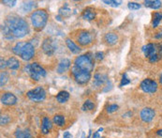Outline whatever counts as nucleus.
<instances>
[{
    "label": "nucleus",
    "mask_w": 162,
    "mask_h": 138,
    "mask_svg": "<svg viewBox=\"0 0 162 138\" xmlns=\"http://www.w3.org/2000/svg\"><path fill=\"white\" fill-rule=\"evenodd\" d=\"M4 24L9 29L13 39L23 38L29 33V26L27 22L16 15L8 16Z\"/></svg>",
    "instance_id": "1"
},
{
    "label": "nucleus",
    "mask_w": 162,
    "mask_h": 138,
    "mask_svg": "<svg viewBox=\"0 0 162 138\" xmlns=\"http://www.w3.org/2000/svg\"><path fill=\"white\" fill-rule=\"evenodd\" d=\"M12 52L23 60L29 61L35 56V47L31 42H17L12 48Z\"/></svg>",
    "instance_id": "2"
},
{
    "label": "nucleus",
    "mask_w": 162,
    "mask_h": 138,
    "mask_svg": "<svg viewBox=\"0 0 162 138\" xmlns=\"http://www.w3.org/2000/svg\"><path fill=\"white\" fill-rule=\"evenodd\" d=\"M48 18V13L44 9H37L30 16L31 23L34 28L37 30H41L44 28V26L47 24Z\"/></svg>",
    "instance_id": "3"
},
{
    "label": "nucleus",
    "mask_w": 162,
    "mask_h": 138,
    "mask_svg": "<svg viewBox=\"0 0 162 138\" xmlns=\"http://www.w3.org/2000/svg\"><path fill=\"white\" fill-rule=\"evenodd\" d=\"M73 66L76 67L79 70L89 72H91L94 70V60L93 56H91V54H85L82 55L74 60Z\"/></svg>",
    "instance_id": "4"
},
{
    "label": "nucleus",
    "mask_w": 162,
    "mask_h": 138,
    "mask_svg": "<svg viewBox=\"0 0 162 138\" xmlns=\"http://www.w3.org/2000/svg\"><path fill=\"white\" fill-rule=\"evenodd\" d=\"M24 71L30 75L34 81H39L41 78L46 76V71L37 62L27 65L24 68Z\"/></svg>",
    "instance_id": "5"
},
{
    "label": "nucleus",
    "mask_w": 162,
    "mask_h": 138,
    "mask_svg": "<svg viewBox=\"0 0 162 138\" xmlns=\"http://www.w3.org/2000/svg\"><path fill=\"white\" fill-rule=\"evenodd\" d=\"M71 73H72L75 81L80 85H85L91 79V72L79 70L74 66H72V68H71Z\"/></svg>",
    "instance_id": "6"
},
{
    "label": "nucleus",
    "mask_w": 162,
    "mask_h": 138,
    "mask_svg": "<svg viewBox=\"0 0 162 138\" xmlns=\"http://www.w3.org/2000/svg\"><path fill=\"white\" fill-rule=\"evenodd\" d=\"M26 95L29 98V100H31L32 102L38 103V102H42L46 98V91L44 90L43 88L38 87L29 90Z\"/></svg>",
    "instance_id": "7"
},
{
    "label": "nucleus",
    "mask_w": 162,
    "mask_h": 138,
    "mask_svg": "<svg viewBox=\"0 0 162 138\" xmlns=\"http://www.w3.org/2000/svg\"><path fill=\"white\" fill-rule=\"evenodd\" d=\"M141 89L145 93H155L158 90V83L150 78L144 79L141 83Z\"/></svg>",
    "instance_id": "8"
},
{
    "label": "nucleus",
    "mask_w": 162,
    "mask_h": 138,
    "mask_svg": "<svg viewBox=\"0 0 162 138\" xmlns=\"http://www.w3.org/2000/svg\"><path fill=\"white\" fill-rule=\"evenodd\" d=\"M42 50L47 56L53 55L55 51V44L51 38H46L42 42Z\"/></svg>",
    "instance_id": "9"
},
{
    "label": "nucleus",
    "mask_w": 162,
    "mask_h": 138,
    "mask_svg": "<svg viewBox=\"0 0 162 138\" xmlns=\"http://www.w3.org/2000/svg\"><path fill=\"white\" fill-rule=\"evenodd\" d=\"M155 116H156V112L154 111V109H152L150 107L144 108L140 114V117L144 122H151L154 119Z\"/></svg>",
    "instance_id": "10"
},
{
    "label": "nucleus",
    "mask_w": 162,
    "mask_h": 138,
    "mask_svg": "<svg viewBox=\"0 0 162 138\" xmlns=\"http://www.w3.org/2000/svg\"><path fill=\"white\" fill-rule=\"evenodd\" d=\"M78 42L83 45V46H86L88 44H90L92 42V36L88 31H82L78 38H77Z\"/></svg>",
    "instance_id": "11"
},
{
    "label": "nucleus",
    "mask_w": 162,
    "mask_h": 138,
    "mask_svg": "<svg viewBox=\"0 0 162 138\" xmlns=\"http://www.w3.org/2000/svg\"><path fill=\"white\" fill-rule=\"evenodd\" d=\"M1 103L4 105H14L17 103V98L10 92H6L1 97Z\"/></svg>",
    "instance_id": "12"
},
{
    "label": "nucleus",
    "mask_w": 162,
    "mask_h": 138,
    "mask_svg": "<svg viewBox=\"0 0 162 138\" xmlns=\"http://www.w3.org/2000/svg\"><path fill=\"white\" fill-rule=\"evenodd\" d=\"M143 52H144V56L148 58H150L151 56H153L157 53H160L158 50L157 44H153V43H148V44L144 45L143 47Z\"/></svg>",
    "instance_id": "13"
},
{
    "label": "nucleus",
    "mask_w": 162,
    "mask_h": 138,
    "mask_svg": "<svg viewBox=\"0 0 162 138\" xmlns=\"http://www.w3.org/2000/svg\"><path fill=\"white\" fill-rule=\"evenodd\" d=\"M70 65H71V62H70L69 59H68V58L62 59V60L58 63V65H57V72H58V73L66 72L69 69Z\"/></svg>",
    "instance_id": "14"
},
{
    "label": "nucleus",
    "mask_w": 162,
    "mask_h": 138,
    "mask_svg": "<svg viewBox=\"0 0 162 138\" xmlns=\"http://www.w3.org/2000/svg\"><path fill=\"white\" fill-rule=\"evenodd\" d=\"M108 81V76L106 74H100V73H96L94 76V85L96 87H101L103 86L106 82Z\"/></svg>",
    "instance_id": "15"
},
{
    "label": "nucleus",
    "mask_w": 162,
    "mask_h": 138,
    "mask_svg": "<svg viewBox=\"0 0 162 138\" xmlns=\"http://www.w3.org/2000/svg\"><path fill=\"white\" fill-rule=\"evenodd\" d=\"M66 44H67L68 48L69 49V51H70L72 54L77 55V54H79V53L81 52V48H80L78 45H76L75 42H74L72 40H70V39H68V38L66 39Z\"/></svg>",
    "instance_id": "16"
},
{
    "label": "nucleus",
    "mask_w": 162,
    "mask_h": 138,
    "mask_svg": "<svg viewBox=\"0 0 162 138\" xmlns=\"http://www.w3.org/2000/svg\"><path fill=\"white\" fill-rule=\"evenodd\" d=\"M82 16H83L84 19L87 20V21H92L96 17V12L92 8H86L85 9H84V11L82 13Z\"/></svg>",
    "instance_id": "17"
},
{
    "label": "nucleus",
    "mask_w": 162,
    "mask_h": 138,
    "mask_svg": "<svg viewBox=\"0 0 162 138\" xmlns=\"http://www.w3.org/2000/svg\"><path fill=\"white\" fill-rule=\"evenodd\" d=\"M53 128V124L51 120L48 118H43L42 119V125H41V132L43 135H47L50 130Z\"/></svg>",
    "instance_id": "18"
},
{
    "label": "nucleus",
    "mask_w": 162,
    "mask_h": 138,
    "mask_svg": "<svg viewBox=\"0 0 162 138\" xmlns=\"http://www.w3.org/2000/svg\"><path fill=\"white\" fill-rule=\"evenodd\" d=\"M104 40H105V41H106L109 45H114V44H115V43L118 41V36H117L115 33L110 32V33H107V34L105 35Z\"/></svg>",
    "instance_id": "19"
},
{
    "label": "nucleus",
    "mask_w": 162,
    "mask_h": 138,
    "mask_svg": "<svg viewBox=\"0 0 162 138\" xmlns=\"http://www.w3.org/2000/svg\"><path fill=\"white\" fill-rule=\"evenodd\" d=\"M144 6L152 9H159L161 8L162 2L159 0H146L144 1Z\"/></svg>",
    "instance_id": "20"
},
{
    "label": "nucleus",
    "mask_w": 162,
    "mask_h": 138,
    "mask_svg": "<svg viewBox=\"0 0 162 138\" xmlns=\"http://www.w3.org/2000/svg\"><path fill=\"white\" fill-rule=\"evenodd\" d=\"M7 67L9 70H13V71L18 70L20 68V62L15 57H10L7 60Z\"/></svg>",
    "instance_id": "21"
},
{
    "label": "nucleus",
    "mask_w": 162,
    "mask_h": 138,
    "mask_svg": "<svg viewBox=\"0 0 162 138\" xmlns=\"http://www.w3.org/2000/svg\"><path fill=\"white\" fill-rule=\"evenodd\" d=\"M69 99V93L68 91L62 90L60 91L57 95H56V100L58 101V103L60 104H64L66 102H68Z\"/></svg>",
    "instance_id": "22"
},
{
    "label": "nucleus",
    "mask_w": 162,
    "mask_h": 138,
    "mask_svg": "<svg viewBox=\"0 0 162 138\" xmlns=\"http://www.w3.org/2000/svg\"><path fill=\"white\" fill-rule=\"evenodd\" d=\"M14 136L15 138H32L31 134L28 130H21V129H18L14 133Z\"/></svg>",
    "instance_id": "23"
},
{
    "label": "nucleus",
    "mask_w": 162,
    "mask_h": 138,
    "mask_svg": "<svg viewBox=\"0 0 162 138\" xmlns=\"http://www.w3.org/2000/svg\"><path fill=\"white\" fill-rule=\"evenodd\" d=\"M162 20V13L160 12H155L153 15V22H152V25L153 27H158L159 23Z\"/></svg>",
    "instance_id": "24"
},
{
    "label": "nucleus",
    "mask_w": 162,
    "mask_h": 138,
    "mask_svg": "<svg viewBox=\"0 0 162 138\" xmlns=\"http://www.w3.org/2000/svg\"><path fill=\"white\" fill-rule=\"evenodd\" d=\"M65 122H66V120H65L64 116H62V115H55L53 117V123L56 124L57 126H60V127L64 126Z\"/></svg>",
    "instance_id": "25"
},
{
    "label": "nucleus",
    "mask_w": 162,
    "mask_h": 138,
    "mask_svg": "<svg viewBox=\"0 0 162 138\" xmlns=\"http://www.w3.org/2000/svg\"><path fill=\"white\" fill-rule=\"evenodd\" d=\"M37 7V5H36V3L35 2H32V1H30V2H24L23 4V7H22V8H23V10H24V11H30V10H32L33 8H35Z\"/></svg>",
    "instance_id": "26"
},
{
    "label": "nucleus",
    "mask_w": 162,
    "mask_h": 138,
    "mask_svg": "<svg viewBox=\"0 0 162 138\" xmlns=\"http://www.w3.org/2000/svg\"><path fill=\"white\" fill-rule=\"evenodd\" d=\"M94 107H95V104L90 100H87V101L84 102V104H83L82 108H83L84 111H91V110L94 109Z\"/></svg>",
    "instance_id": "27"
},
{
    "label": "nucleus",
    "mask_w": 162,
    "mask_h": 138,
    "mask_svg": "<svg viewBox=\"0 0 162 138\" xmlns=\"http://www.w3.org/2000/svg\"><path fill=\"white\" fill-rule=\"evenodd\" d=\"M70 14H71V10L68 8L67 5L59 9V15H62V16H64V17H68V16H69Z\"/></svg>",
    "instance_id": "28"
},
{
    "label": "nucleus",
    "mask_w": 162,
    "mask_h": 138,
    "mask_svg": "<svg viewBox=\"0 0 162 138\" xmlns=\"http://www.w3.org/2000/svg\"><path fill=\"white\" fill-rule=\"evenodd\" d=\"M8 75L6 72H1V75H0V86L1 87H4L6 85V83L8 82Z\"/></svg>",
    "instance_id": "29"
},
{
    "label": "nucleus",
    "mask_w": 162,
    "mask_h": 138,
    "mask_svg": "<svg viewBox=\"0 0 162 138\" xmlns=\"http://www.w3.org/2000/svg\"><path fill=\"white\" fill-rule=\"evenodd\" d=\"M103 3L107 4L108 6H111V7H114V8H116L118 6L121 5L122 1H115V0H104Z\"/></svg>",
    "instance_id": "30"
},
{
    "label": "nucleus",
    "mask_w": 162,
    "mask_h": 138,
    "mask_svg": "<svg viewBox=\"0 0 162 138\" xmlns=\"http://www.w3.org/2000/svg\"><path fill=\"white\" fill-rule=\"evenodd\" d=\"M130 83V80L129 79L127 73H124L123 76H122V79H121V83H120V87H125L127 85H129Z\"/></svg>",
    "instance_id": "31"
},
{
    "label": "nucleus",
    "mask_w": 162,
    "mask_h": 138,
    "mask_svg": "<svg viewBox=\"0 0 162 138\" xmlns=\"http://www.w3.org/2000/svg\"><path fill=\"white\" fill-rule=\"evenodd\" d=\"M128 7L131 10H137V9H140L141 8V5L138 4V3H136V2H129L128 4Z\"/></svg>",
    "instance_id": "32"
},
{
    "label": "nucleus",
    "mask_w": 162,
    "mask_h": 138,
    "mask_svg": "<svg viewBox=\"0 0 162 138\" xmlns=\"http://www.w3.org/2000/svg\"><path fill=\"white\" fill-rule=\"evenodd\" d=\"M10 121V118L8 116H6V115H1V118H0V123L1 125H6L8 124V122Z\"/></svg>",
    "instance_id": "33"
},
{
    "label": "nucleus",
    "mask_w": 162,
    "mask_h": 138,
    "mask_svg": "<svg viewBox=\"0 0 162 138\" xmlns=\"http://www.w3.org/2000/svg\"><path fill=\"white\" fill-rule=\"evenodd\" d=\"M119 108V106L117 104H111L107 107V112L108 113H114L115 111H117Z\"/></svg>",
    "instance_id": "34"
},
{
    "label": "nucleus",
    "mask_w": 162,
    "mask_h": 138,
    "mask_svg": "<svg viewBox=\"0 0 162 138\" xmlns=\"http://www.w3.org/2000/svg\"><path fill=\"white\" fill-rule=\"evenodd\" d=\"M160 58H161V53H157L156 55H154L153 56H151L149 58V60H150V62H157Z\"/></svg>",
    "instance_id": "35"
},
{
    "label": "nucleus",
    "mask_w": 162,
    "mask_h": 138,
    "mask_svg": "<svg viewBox=\"0 0 162 138\" xmlns=\"http://www.w3.org/2000/svg\"><path fill=\"white\" fill-rule=\"evenodd\" d=\"M2 4H4L5 6H8V7H14L15 4H16V1L15 0H12V1H8V0H2L1 1Z\"/></svg>",
    "instance_id": "36"
},
{
    "label": "nucleus",
    "mask_w": 162,
    "mask_h": 138,
    "mask_svg": "<svg viewBox=\"0 0 162 138\" xmlns=\"http://www.w3.org/2000/svg\"><path fill=\"white\" fill-rule=\"evenodd\" d=\"M103 57H104V54H103L102 52H97V53L95 54V58H96L97 60H102Z\"/></svg>",
    "instance_id": "37"
},
{
    "label": "nucleus",
    "mask_w": 162,
    "mask_h": 138,
    "mask_svg": "<svg viewBox=\"0 0 162 138\" xmlns=\"http://www.w3.org/2000/svg\"><path fill=\"white\" fill-rule=\"evenodd\" d=\"M6 67H7V61H6V60H4L3 58H1V65H0L1 70H4Z\"/></svg>",
    "instance_id": "38"
},
{
    "label": "nucleus",
    "mask_w": 162,
    "mask_h": 138,
    "mask_svg": "<svg viewBox=\"0 0 162 138\" xmlns=\"http://www.w3.org/2000/svg\"><path fill=\"white\" fill-rule=\"evenodd\" d=\"M63 138H73L71 134L69 132H65L64 135H63Z\"/></svg>",
    "instance_id": "39"
},
{
    "label": "nucleus",
    "mask_w": 162,
    "mask_h": 138,
    "mask_svg": "<svg viewBox=\"0 0 162 138\" xmlns=\"http://www.w3.org/2000/svg\"><path fill=\"white\" fill-rule=\"evenodd\" d=\"M102 130H103V129L101 128V129H99L98 132H96V133L94 134V135H93V137L92 138H99V132H101Z\"/></svg>",
    "instance_id": "40"
},
{
    "label": "nucleus",
    "mask_w": 162,
    "mask_h": 138,
    "mask_svg": "<svg viewBox=\"0 0 162 138\" xmlns=\"http://www.w3.org/2000/svg\"><path fill=\"white\" fill-rule=\"evenodd\" d=\"M157 34H158V35H156V36H155V38H156V39H158V40L161 39V38H162V32H161V31H160V32H159V33H157Z\"/></svg>",
    "instance_id": "41"
},
{
    "label": "nucleus",
    "mask_w": 162,
    "mask_h": 138,
    "mask_svg": "<svg viewBox=\"0 0 162 138\" xmlns=\"http://www.w3.org/2000/svg\"><path fill=\"white\" fill-rule=\"evenodd\" d=\"M157 135H158L159 136H161L162 137V129L161 130H159V131L157 132Z\"/></svg>",
    "instance_id": "42"
},
{
    "label": "nucleus",
    "mask_w": 162,
    "mask_h": 138,
    "mask_svg": "<svg viewBox=\"0 0 162 138\" xmlns=\"http://www.w3.org/2000/svg\"><path fill=\"white\" fill-rule=\"evenodd\" d=\"M159 82H160V84H162V73L160 74V77H159Z\"/></svg>",
    "instance_id": "43"
}]
</instances>
